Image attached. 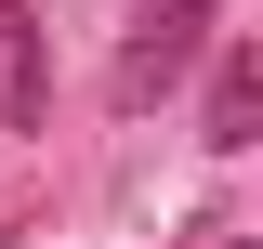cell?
Wrapping results in <instances>:
<instances>
[{
	"label": "cell",
	"instance_id": "cell-1",
	"mask_svg": "<svg viewBox=\"0 0 263 249\" xmlns=\"http://www.w3.org/2000/svg\"><path fill=\"white\" fill-rule=\"evenodd\" d=\"M224 39V0H132V39H119V105H171L197 79V53Z\"/></svg>",
	"mask_w": 263,
	"mask_h": 249
},
{
	"label": "cell",
	"instance_id": "cell-2",
	"mask_svg": "<svg viewBox=\"0 0 263 249\" xmlns=\"http://www.w3.org/2000/svg\"><path fill=\"white\" fill-rule=\"evenodd\" d=\"M197 66H211V118H197V144H211V157H250V144H263V53H250V39H211Z\"/></svg>",
	"mask_w": 263,
	"mask_h": 249
},
{
	"label": "cell",
	"instance_id": "cell-3",
	"mask_svg": "<svg viewBox=\"0 0 263 249\" xmlns=\"http://www.w3.org/2000/svg\"><path fill=\"white\" fill-rule=\"evenodd\" d=\"M40 118H53V53L27 0H0V131H40Z\"/></svg>",
	"mask_w": 263,
	"mask_h": 249
},
{
	"label": "cell",
	"instance_id": "cell-4",
	"mask_svg": "<svg viewBox=\"0 0 263 249\" xmlns=\"http://www.w3.org/2000/svg\"><path fill=\"white\" fill-rule=\"evenodd\" d=\"M197 249H250V236H224V223H211V236H197Z\"/></svg>",
	"mask_w": 263,
	"mask_h": 249
}]
</instances>
